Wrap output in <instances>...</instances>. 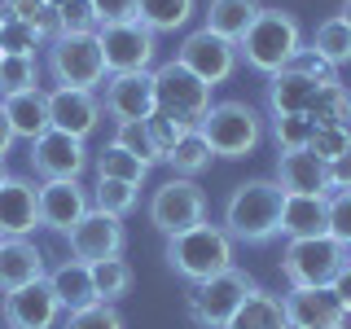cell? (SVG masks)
<instances>
[{
    "instance_id": "11",
    "label": "cell",
    "mask_w": 351,
    "mask_h": 329,
    "mask_svg": "<svg viewBox=\"0 0 351 329\" xmlns=\"http://www.w3.org/2000/svg\"><path fill=\"white\" fill-rule=\"evenodd\" d=\"M176 62H180L189 75H197L206 88H215V84L233 80V71H237V44L224 40V36H215V31H206V27H197V31L184 36L180 49H176Z\"/></svg>"
},
{
    "instance_id": "44",
    "label": "cell",
    "mask_w": 351,
    "mask_h": 329,
    "mask_svg": "<svg viewBox=\"0 0 351 329\" xmlns=\"http://www.w3.org/2000/svg\"><path fill=\"white\" fill-rule=\"evenodd\" d=\"M145 127H149V136H154V145H158L162 158H167V154L176 149V141H180L184 132H189V127H180V123H176L171 114H162V110H154V114L145 119ZM193 132H197V127H193Z\"/></svg>"
},
{
    "instance_id": "8",
    "label": "cell",
    "mask_w": 351,
    "mask_h": 329,
    "mask_svg": "<svg viewBox=\"0 0 351 329\" xmlns=\"http://www.w3.org/2000/svg\"><path fill=\"white\" fill-rule=\"evenodd\" d=\"M49 49V75L58 80V88H88V93H97V88L106 84V62H101V44H97V31L93 36H71V31H62L53 44H44Z\"/></svg>"
},
{
    "instance_id": "45",
    "label": "cell",
    "mask_w": 351,
    "mask_h": 329,
    "mask_svg": "<svg viewBox=\"0 0 351 329\" xmlns=\"http://www.w3.org/2000/svg\"><path fill=\"white\" fill-rule=\"evenodd\" d=\"M97 27H114V22H136V0H93Z\"/></svg>"
},
{
    "instance_id": "35",
    "label": "cell",
    "mask_w": 351,
    "mask_h": 329,
    "mask_svg": "<svg viewBox=\"0 0 351 329\" xmlns=\"http://www.w3.org/2000/svg\"><path fill=\"white\" fill-rule=\"evenodd\" d=\"M110 145L128 149L132 158H141L145 167H154V162H162V154H158V145H154V136H149L145 119H141V123H114V136H110Z\"/></svg>"
},
{
    "instance_id": "13",
    "label": "cell",
    "mask_w": 351,
    "mask_h": 329,
    "mask_svg": "<svg viewBox=\"0 0 351 329\" xmlns=\"http://www.w3.org/2000/svg\"><path fill=\"white\" fill-rule=\"evenodd\" d=\"M71 241V259H84V263H101V259H119L128 246V228L119 215H106V211H88L80 224L66 233Z\"/></svg>"
},
{
    "instance_id": "42",
    "label": "cell",
    "mask_w": 351,
    "mask_h": 329,
    "mask_svg": "<svg viewBox=\"0 0 351 329\" xmlns=\"http://www.w3.org/2000/svg\"><path fill=\"white\" fill-rule=\"evenodd\" d=\"M58 14H62V31H71V36H93V31H97L93 0H66Z\"/></svg>"
},
{
    "instance_id": "4",
    "label": "cell",
    "mask_w": 351,
    "mask_h": 329,
    "mask_svg": "<svg viewBox=\"0 0 351 329\" xmlns=\"http://www.w3.org/2000/svg\"><path fill=\"white\" fill-rule=\"evenodd\" d=\"M197 136L211 145L215 158H250L263 145V114L250 101H211Z\"/></svg>"
},
{
    "instance_id": "24",
    "label": "cell",
    "mask_w": 351,
    "mask_h": 329,
    "mask_svg": "<svg viewBox=\"0 0 351 329\" xmlns=\"http://www.w3.org/2000/svg\"><path fill=\"white\" fill-rule=\"evenodd\" d=\"M49 285H53V294H58L62 312H80V307L101 303V299H97V290H93V268H88L84 259L58 263V268L49 272Z\"/></svg>"
},
{
    "instance_id": "20",
    "label": "cell",
    "mask_w": 351,
    "mask_h": 329,
    "mask_svg": "<svg viewBox=\"0 0 351 329\" xmlns=\"http://www.w3.org/2000/svg\"><path fill=\"white\" fill-rule=\"evenodd\" d=\"M49 268H44V255L31 237H0V294L22 290L31 281H44Z\"/></svg>"
},
{
    "instance_id": "47",
    "label": "cell",
    "mask_w": 351,
    "mask_h": 329,
    "mask_svg": "<svg viewBox=\"0 0 351 329\" xmlns=\"http://www.w3.org/2000/svg\"><path fill=\"white\" fill-rule=\"evenodd\" d=\"M329 189H351V145L329 162Z\"/></svg>"
},
{
    "instance_id": "53",
    "label": "cell",
    "mask_w": 351,
    "mask_h": 329,
    "mask_svg": "<svg viewBox=\"0 0 351 329\" xmlns=\"http://www.w3.org/2000/svg\"><path fill=\"white\" fill-rule=\"evenodd\" d=\"M347 268H351V250H347Z\"/></svg>"
},
{
    "instance_id": "14",
    "label": "cell",
    "mask_w": 351,
    "mask_h": 329,
    "mask_svg": "<svg viewBox=\"0 0 351 329\" xmlns=\"http://www.w3.org/2000/svg\"><path fill=\"white\" fill-rule=\"evenodd\" d=\"M281 312L290 329H347V307L329 285H312V290H285Z\"/></svg>"
},
{
    "instance_id": "18",
    "label": "cell",
    "mask_w": 351,
    "mask_h": 329,
    "mask_svg": "<svg viewBox=\"0 0 351 329\" xmlns=\"http://www.w3.org/2000/svg\"><path fill=\"white\" fill-rule=\"evenodd\" d=\"M101 97L88 93V88H53L49 93V127L66 132V136H88L101 123Z\"/></svg>"
},
{
    "instance_id": "26",
    "label": "cell",
    "mask_w": 351,
    "mask_h": 329,
    "mask_svg": "<svg viewBox=\"0 0 351 329\" xmlns=\"http://www.w3.org/2000/svg\"><path fill=\"white\" fill-rule=\"evenodd\" d=\"M312 97H316V84L303 80V75H294V71L268 75V110L272 114H307Z\"/></svg>"
},
{
    "instance_id": "28",
    "label": "cell",
    "mask_w": 351,
    "mask_h": 329,
    "mask_svg": "<svg viewBox=\"0 0 351 329\" xmlns=\"http://www.w3.org/2000/svg\"><path fill=\"white\" fill-rule=\"evenodd\" d=\"M224 329H290V325H285V312H281V299H277V294L255 290L246 303L237 307V316Z\"/></svg>"
},
{
    "instance_id": "48",
    "label": "cell",
    "mask_w": 351,
    "mask_h": 329,
    "mask_svg": "<svg viewBox=\"0 0 351 329\" xmlns=\"http://www.w3.org/2000/svg\"><path fill=\"white\" fill-rule=\"evenodd\" d=\"M329 290L338 294V303H343V307H347V316H351V268H343V272H338Z\"/></svg>"
},
{
    "instance_id": "5",
    "label": "cell",
    "mask_w": 351,
    "mask_h": 329,
    "mask_svg": "<svg viewBox=\"0 0 351 329\" xmlns=\"http://www.w3.org/2000/svg\"><path fill=\"white\" fill-rule=\"evenodd\" d=\"M347 268V246L334 237H290L281 250V277L290 290H312V285H334V277Z\"/></svg>"
},
{
    "instance_id": "1",
    "label": "cell",
    "mask_w": 351,
    "mask_h": 329,
    "mask_svg": "<svg viewBox=\"0 0 351 329\" xmlns=\"http://www.w3.org/2000/svg\"><path fill=\"white\" fill-rule=\"evenodd\" d=\"M281 202H285V193L272 175L241 180L224 197L219 228L233 241H241V246H268L272 237H281Z\"/></svg>"
},
{
    "instance_id": "46",
    "label": "cell",
    "mask_w": 351,
    "mask_h": 329,
    "mask_svg": "<svg viewBox=\"0 0 351 329\" xmlns=\"http://www.w3.org/2000/svg\"><path fill=\"white\" fill-rule=\"evenodd\" d=\"M44 9V0H5L0 5V18H9V22H31Z\"/></svg>"
},
{
    "instance_id": "36",
    "label": "cell",
    "mask_w": 351,
    "mask_h": 329,
    "mask_svg": "<svg viewBox=\"0 0 351 329\" xmlns=\"http://www.w3.org/2000/svg\"><path fill=\"white\" fill-rule=\"evenodd\" d=\"M268 136H272V145H277V154H299V149H307V141H312V123H307L303 114H272Z\"/></svg>"
},
{
    "instance_id": "25",
    "label": "cell",
    "mask_w": 351,
    "mask_h": 329,
    "mask_svg": "<svg viewBox=\"0 0 351 329\" xmlns=\"http://www.w3.org/2000/svg\"><path fill=\"white\" fill-rule=\"evenodd\" d=\"M259 9H263L259 0H211V5H206V14H202L206 18L202 27L237 44L241 36H246V27L259 18Z\"/></svg>"
},
{
    "instance_id": "22",
    "label": "cell",
    "mask_w": 351,
    "mask_h": 329,
    "mask_svg": "<svg viewBox=\"0 0 351 329\" xmlns=\"http://www.w3.org/2000/svg\"><path fill=\"white\" fill-rule=\"evenodd\" d=\"M0 114L9 119L14 136H27L36 141L49 132V93L36 84V88H22V93H5L0 97Z\"/></svg>"
},
{
    "instance_id": "33",
    "label": "cell",
    "mask_w": 351,
    "mask_h": 329,
    "mask_svg": "<svg viewBox=\"0 0 351 329\" xmlns=\"http://www.w3.org/2000/svg\"><path fill=\"white\" fill-rule=\"evenodd\" d=\"M312 49L321 53L334 71H338V66H347L351 62V31L343 27V18H338V14L325 18L321 27H316V36H312Z\"/></svg>"
},
{
    "instance_id": "12",
    "label": "cell",
    "mask_w": 351,
    "mask_h": 329,
    "mask_svg": "<svg viewBox=\"0 0 351 329\" xmlns=\"http://www.w3.org/2000/svg\"><path fill=\"white\" fill-rule=\"evenodd\" d=\"M31 171L40 180H80L84 167H88V149L80 136H66V132L49 127L44 136L31 141Z\"/></svg>"
},
{
    "instance_id": "52",
    "label": "cell",
    "mask_w": 351,
    "mask_h": 329,
    "mask_svg": "<svg viewBox=\"0 0 351 329\" xmlns=\"http://www.w3.org/2000/svg\"><path fill=\"white\" fill-rule=\"evenodd\" d=\"M9 180V167H5V162H0V184H5Z\"/></svg>"
},
{
    "instance_id": "2",
    "label": "cell",
    "mask_w": 351,
    "mask_h": 329,
    "mask_svg": "<svg viewBox=\"0 0 351 329\" xmlns=\"http://www.w3.org/2000/svg\"><path fill=\"white\" fill-rule=\"evenodd\" d=\"M303 49V27L290 9H259V18L237 40V62H246L259 75H277Z\"/></svg>"
},
{
    "instance_id": "16",
    "label": "cell",
    "mask_w": 351,
    "mask_h": 329,
    "mask_svg": "<svg viewBox=\"0 0 351 329\" xmlns=\"http://www.w3.org/2000/svg\"><path fill=\"white\" fill-rule=\"evenodd\" d=\"M101 110L114 123H141V119H149L154 114V71L106 75Z\"/></svg>"
},
{
    "instance_id": "7",
    "label": "cell",
    "mask_w": 351,
    "mask_h": 329,
    "mask_svg": "<svg viewBox=\"0 0 351 329\" xmlns=\"http://www.w3.org/2000/svg\"><path fill=\"white\" fill-rule=\"evenodd\" d=\"M154 110L171 114L180 127L193 132L206 119V110H211V88L171 58L167 66H158V71H154Z\"/></svg>"
},
{
    "instance_id": "50",
    "label": "cell",
    "mask_w": 351,
    "mask_h": 329,
    "mask_svg": "<svg viewBox=\"0 0 351 329\" xmlns=\"http://www.w3.org/2000/svg\"><path fill=\"white\" fill-rule=\"evenodd\" d=\"M338 18H343V27L351 31V0H343V9H338Z\"/></svg>"
},
{
    "instance_id": "29",
    "label": "cell",
    "mask_w": 351,
    "mask_h": 329,
    "mask_svg": "<svg viewBox=\"0 0 351 329\" xmlns=\"http://www.w3.org/2000/svg\"><path fill=\"white\" fill-rule=\"evenodd\" d=\"M193 9L197 0H136V22L162 36V31H180L193 18Z\"/></svg>"
},
{
    "instance_id": "38",
    "label": "cell",
    "mask_w": 351,
    "mask_h": 329,
    "mask_svg": "<svg viewBox=\"0 0 351 329\" xmlns=\"http://www.w3.org/2000/svg\"><path fill=\"white\" fill-rule=\"evenodd\" d=\"M62 329H123V316H119L114 303H93L80 307V312H66Z\"/></svg>"
},
{
    "instance_id": "37",
    "label": "cell",
    "mask_w": 351,
    "mask_h": 329,
    "mask_svg": "<svg viewBox=\"0 0 351 329\" xmlns=\"http://www.w3.org/2000/svg\"><path fill=\"white\" fill-rule=\"evenodd\" d=\"M36 84H40V62L36 58H0V97L36 88Z\"/></svg>"
},
{
    "instance_id": "27",
    "label": "cell",
    "mask_w": 351,
    "mask_h": 329,
    "mask_svg": "<svg viewBox=\"0 0 351 329\" xmlns=\"http://www.w3.org/2000/svg\"><path fill=\"white\" fill-rule=\"evenodd\" d=\"M347 110H351V93L343 88V80H329V84H316V97L303 119L312 127H343Z\"/></svg>"
},
{
    "instance_id": "30",
    "label": "cell",
    "mask_w": 351,
    "mask_h": 329,
    "mask_svg": "<svg viewBox=\"0 0 351 329\" xmlns=\"http://www.w3.org/2000/svg\"><path fill=\"white\" fill-rule=\"evenodd\" d=\"M211 145H206L202 136H197V132H184L180 141H176V149L167 154V167H171V175H184V180H197V175H202L206 167H211Z\"/></svg>"
},
{
    "instance_id": "10",
    "label": "cell",
    "mask_w": 351,
    "mask_h": 329,
    "mask_svg": "<svg viewBox=\"0 0 351 329\" xmlns=\"http://www.w3.org/2000/svg\"><path fill=\"white\" fill-rule=\"evenodd\" d=\"M154 36L141 22H114V27H97V44H101V62L106 75H132V71H149L154 66Z\"/></svg>"
},
{
    "instance_id": "41",
    "label": "cell",
    "mask_w": 351,
    "mask_h": 329,
    "mask_svg": "<svg viewBox=\"0 0 351 329\" xmlns=\"http://www.w3.org/2000/svg\"><path fill=\"white\" fill-rule=\"evenodd\" d=\"M329 237L351 250V189L329 193Z\"/></svg>"
},
{
    "instance_id": "54",
    "label": "cell",
    "mask_w": 351,
    "mask_h": 329,
    "mask_svg": "<svg viewBox=\"0 0 351 329\" xmlns=\"http://www.w3.org/2000/svg\"><path fill=\"white\" fill-rule=\"evenodd\" d=\"M0 58H5V53H0Z\"/></svg>"
},
{
    "instance_id": "49",
    "label": "cell",
    "mask_w": 351,
    "mask_h": 329,
    "mask_svg": "<svg viewBox=\"0 0 351 329\" xmlns=\"http://www.w3.org/2000/svg\"><path fill=\"white\" fill-rule=\"evenodd\" d=\"M14 141H18V136H14V127H9V119L0 114V162H5V154H9V149H14Z\"/></svg>"
},
{
    "instance_id": "9",
    "label": "cell",
    "mask_w": 351,
    "mask_h": 329,
    "mask_svg": "<svg viewBox=\"0 0 351 329\" xmlns=\"http://www.w3.org/2000/svg\"><path fill=\"white\" fill-rule=\"evenodd\" d=\"M145 215L162 237H176V233H184V228H193V224L206 219V193L197 189V180L171 175V180H162L158 189L149 193Z\"/></svg>"
},
{
    "instance_id": "15",
    "label": "cell",
    "mask_w": 351,
    "mask_h": 329,
    "mask_svg": "<svg viewBox=\"0 0 351 329\" xmlns=\"http://www.w3.org/2000/svg\"><path fill=\"white\" fill-rule=\"evenodd\" d=\"M0 316H5L9 329H53L62 316V303L53 294L49 277H44V281L22 285V290H9L0 299Z\"/></svg>"
},
{
    "instance_id": "55",
    "label": "cell",
    "mask_w": 351,
    "mask_h": 329,
    "mask_svg": "<svg viewBox=\"0 0 351 329\" xmlns=\"http://www.w3.org/2000/svg\"><path fill=\"white\" fill-rule=\"evenodd\" d=\"M0 22H5V18H0Z\"/></svg>"
},
{
    "instance_id": "3",
    "label": "cell",
    "mask_w": 351,
    "mask_h": 329,
    "mask_svg": "<svg viewBox=\"0 0 351 329\" xmlns=\"http://www.w3.org/2000/svg\"><path fill=\"white\" fill-rule=\"evenodd\" d=\"M233 246L237 241L228 237L224 228L211 224V219H202V224L167 237V268L176 272V277H184L189 285L211 281V277L233 268Z\"/></svg>"
},
{
    "instance_id": "39",
    "label": "cell",
    "mask_w": 351,
    "mask_h": 329,
    "mask_svg": "<svg viewBox=\"0 0 351 329\" xmlns=\"http://www.w3.org/2000/svg\"><path fill=\"white\" fill-rule=\"evenodd\" d=\"M40 49V36L27 27V22H0V53L5 58H36Z\"/></svg>"
},
{
    "instance_id": "51",
    "label": "cell",
    "mask_w": 351,
    "mask_h": 329,
    "mask_svg": "<svg viewBox=\"0 0 351 329\" xmlns=\"http://www.w3.org/2000/svg\"><path fill=\"white\" fill-rule=\"evenodd\" d=\"M343 132H347V141H351V110H347V119H343Z\"/></svg>"
},
{
    "instance_id": "19",
    "label": "cell",
    "mask_w": 351,
    "mask_h": 329,
    "mask_svg": "<svg viewBox=\"0 0 351 329\" xmlns=\"http://www.w3.org/2000/svg\"><path fill=\"white\" fill-rule=\"evenodd\" d=\"M40 228V189L22 175L0 184V237H31Z\"/></svg>"
},
{
    "instance_id": "17",
    "label": "cell",
    "mask_w": 351,
    "mask_h": 329,
    "mask_svg": "<svg viewBox=\"0 0 351 329\" xmlns=\"http://www.w3.org/2000/svg\"><path fill=\"white\" fill-rule=\"evenodd\" d=\"M88 211H93V197H88L80 180H44L40 184V228L66 237Z\"/></svg>"
},
{
    "instance_id": "23",
    "label": "cell",
    "mask_w": 351,
    "mask_h": 329,
    "mask_svg": "<svg viewBox=\"0 0 351 329\" xmlns=\"http://www.w3.org/2000/svg\"><path fill=\"white\" fill-rule=\"evenodd\" d=\"M281 233L285 237H325L329 233V197L285 193V202H281Z\"/></svg>"
},
{
    "instance_id": "32",
    "label": "cell",
    "mask_w": 351,
    "mask_h": 329,
    "mask_svg": "<svg viewBox=\"0 0 351 329\" xmlns=\"http://www.w3.org/2000/svg\"><path fill=\"white\" fill-rule=\"evenodd\" d=\"M93 268V290L101 303H119L123 294L132 290V263L119 255V259H101V263H88Z\"/></svg>"
},
{
    "instance_id": "6",
    "label": "cell",
    "mask_w": 351,
    "mask_h": 329,
    "mask_svg": "<svg viewBox=\"0 0 351 329\" xmlns=\"http://www.w3.org/2000/svg\"><path fill=\"white\" fill-rule=\"evenodd\" d=\"M255 290H259L255 277H246V272L233 263L228 272H219V277H211V281H197L193 290H189V299H184L189 321L197 329H224L237 316V307L246 303Z\"/></svg>"
},
{
    "instance_id": "40",
    "label": "cell",
    "mask_w": 351,
    "mask_h": 329,
    "mask_svg": "<svg viewBox=\"0 0 351 329\" xmlns=\"http://www.w3.org/2000/svg\"><path fill=\"white\" fill-rule=\"evenodd\" d=\"M285 71L303 75V80H312V84H329V80H338V71H334V66H329L321 53L312 49V44H303V49L290 58V66H285Z\"/></svg>"
},
{
    "instance_id": "34",
    "label": "cell",
    "mask_w": 351,
    "mask_h": 329,
    "mask_svg": "<svg viewBox=\"0 0 351 329\" xmlns=\"http://www.w3.org/2000/svg\"><path fill=\"white\" fill-rule=\"evenodd\" d=\"M93 167H97V175H106V180H128V184H145V175H149L145 162L132 158V154L119 149V145H106L93 158Z\"/></svg>"
},
{
    "instance_id": "21",
    "label": "cell",
    "mask_w": 351,
    "mask_h": 329,
    "mask_svg": "<svg viewBox=\"0 0 351 329\" xmlns=\"http://www.w3.org/2000/svg\"><path fill=\"white\" fill-rule=\"evenodd\" d=\"M272 180L281 184V193H312V197H329V167L316 154H277V175Z\"/></svg>"
},
{
    "instance_id": "43",
    "label": "cell",
    "mask_w": 351,
    "mask_h": 329,
    "mask_svg": "<svg viewBox=\"0 0 351 329\" xmlns=\"http://www.w3.org/2000/svg\"><path fill=\"white\" fill-rule=\"evenodd\" d=\"M347 145H351V141H347V132H343V127H312L307 154H316V158H321L325 167H329V162H334V158H338V154H343Z\"/></svg>"
},
{
    "instance_id": "31",
    "label": "cell",
    "mask_w": 351,
    "mask_h": 329,
    "mask_svg": "<svg viewBox=\"0 0 351 329\" xmlns=\"http://www.w3.org/2000/svg\"><path fill=\"white\" fill-rule=\"evenodd\" d=\"M93 197V211H106V215H132L141 202V184H128V180H106V175H97V189H88Z\"/></svg>"
}]
</instances>
